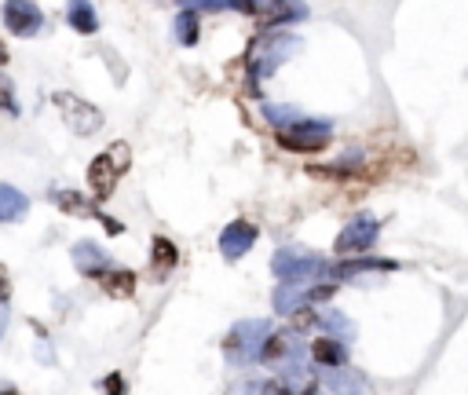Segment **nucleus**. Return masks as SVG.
I'll return each instance as SVG.
<instances>
[{"mask_svg":"<svg viewBox=\"0 0 468 395\" xmlns=\"http://www.w3.org/2000/svg\"><path fill=\"white\" fill-rule=\"evenodd\" d=\"M22 216H26V198L0 184V223H12V220H22Z\"/></svg>","mask_w":468,"mask_h":395,"instance_id":"nucleus-4","label":"nucleus"},{"mask_svg":"<svg viewBox=\"0 0 468 395\" xmlns=\"http://www.w3.org/2000/svg\"><path fill=\"white\" fill-rule=\"evenodd\" d=\"M55 106L63 110V118H67V121H70L81 136L95 132V129H99V121H103L95 106H88V103H81L77 95H67V92H63V95H55Z\"/></svg>","mask_w":468,"mask_h":395,"instance_id":"nucleus-1","label":"nucleus"},{"mask_svg":"<svg viewBox=\"0 0 468 395\" xmlns=\"http://www.w3.org/2000/svg\"><path fill=\"white\" fill-rule=\"evenodd\" d=\"M55 205L63 209V212H70V216H99L92 202H85L81 194H67V191H63V194H55Z\"/></svg>","mask_w":468,"mask_h":395,"instance_id":"nucleus-8","label":"nucleus"},{"mask_svg":"<svg viewBox=\"0 0 468 395\" xmlns=\"http://www.w3.org/2000/svg\"><path fill=\"white\" fill-rule=\"evenodd\" d=\"M315 322H319L315 308H301L297 315L289 319V329H292V333H308V329H315Z\"/></svg>","mask_w":468,"mask_h":395,"instance_id":"nucleus-10","label":"nucleus"},{"mask_svg":"<svg viewBox=\"0 0 468 395\" xmlns=\"http://www.w3.org/2000/svg\"><path fill=\"white\" fill-rule=\"evenodd\" d=\"M260 395H292V388L282 384V381H267V384L260 388Z\"/></svg>","mask_w":468,"mask_h":395,"instance_id":"nucleus-12","label":"nucleus"},{"mask_svg":"<svg viewBox=\"0 0 468 395\" xmlns=\"http://www.w3.org/2000/svg\"><path fill=\"white\" fill-rule=\"evenodd\" d=\"M0 395H19V391H8V388H4V391H0Z\"/></svg>","mask_w":468,"mask_h":395,"instance_id":"nucleus-17","label":"nucleus"},{"mask_svg":"<svg viewBox=\"0 0 468 395\" xmlns=\"http://www.w3.org/2000/svg\"><path fill=\"white\" fill-rule=\"evenodd\" d=\"M106 157H110V165L117 168V173H129V165H132V147L117 139V143L106 147Z\"/></svg>","mask_w":468,"mask_h":395,"instance_id":"nucleus-9","label":"nucleus"},{"mask_svg":"<svg viewBox=\"0 0 468 395\" xmlns=\"http://www.w3.org/2000/svg\"><path fill=\"white\" fill-rule=\"evenodd\" d=\"M4 322H8V308H0V329H4Z\"/></svg>","mask_w":468,"mask_h":395,"instance_id":"nucleus-16","label":"nucleus"},{"mask_svg":"<svg viewBox=\"0 0 468 395\" xmlns=\"http://www.w3.org/2000/svg\"><path fill=\"white\" fill-rule=\"evenodd\" d=\"M99 282H103V293H110L117 301H125V297L136 293V274L132 271H103Z\"/></svg>","mask_w":468,"mask_h":395,"instance_id":"nucleus-3","label":"nucleus"},{"mask_svg":"<svg viewBox=\"0 0 468 395\" xmlns=\"http://www.w3.org/2000/svg\"><path fill=\"white\" fill-rule=\"evenodd\" d=\"M106 395H125V381L117 377V373H113V377H106Z\"/></svg>","mask_w":468,"mask_h":395,"instance_id":"nucleus-14","label":"nucleus"},{"mask_svg":"<svg viewBox=\"0 0 468 395\" xmlns=\"http://www.w3.org/2000/svg\"><path fill=\"white\" fill-rule=\"evenodd\" d=\"M117 168L110 165V157L106 154H99L92 165H88V187H92V198L95 202H106L110 194H113V187H117Z\"/></svg>","mask_w":468,"mask_h":395,"instance_id":"nucleus-2","label":"nucleus"},{"mask_svg":"<svg viewBox=\"0 0 468 395\" xmlns=\"http://www.w3.org/2000/svg\"><path fill=\"white\" fill-rule=\"evenodd\" d=\"M8 297H12V278H8V271H4V264H0V308L8 304Z\"/></svg>","mask_w":468,"mask_h":395,"instance_id":"nucleus-11","label":"nucleus"},{"mask_svg":"<svg viewBox=\"0 0 468 395\" xmlns=\"http://www.w3.org/2000/svg\"><path fill=\"white\" fill-rule=\"evenodd\" d=\"M12 106V85H8V77L0 74V110H8Z\"/></svg>","mask_w":468,"mask_h":395,"instance_id":"nucleus-13","label":"nucleus"},{"mask_svg":"<svg viewBox=\"0 0 468 395\" xmlns=\"http://www.w3.org/2000/svg\"><path fill=\"white\" fill-rule=\"evenodd\" d=\"M176 260H180V253H176V246L168 238H154V271L165 274L176 267Z\"/></svg>","mask_w":468,"mask_h":395,"instance_id":"nucleus-7","label":"nucleus"},{"mask_svg":"<svg viewBox=\"0 0 468 395\" xmlns=\"http://www.w3.org/2000/svg\"><path fill=\"white\" fill-rule=\"evenodd\" d=\"M311 355H315L319 366H344V348L333 341V337H319L315 348H311Z\"/></svg>","mask_w":468,"mask_h":395,"instance_id":"nucleus-5","label":"nucleus"},{"mask_svg":"<svg viewBox=\"0 0 468 395\" xmlns=\"http://www.w3.org/2000/svg\"><path fill=\"white\" fill-rule=\"evenodd\" d=\"M8 26H12L15 33H30V30L37 26L33 8H30V4H22V0H12V4H8Z\"/></svg>","mask_w":468,"mask_h":395,"instance_id":"nucleus-6","label":"nucleus"},{"mask_svg":"<svg viewBox=\"0 0 468 395\" xmlns=\"http://www.w3.org/2000/svg\"><path fill=\"white\" fill-rule=\"evenodd\" d=\"M4 63H8V48H4V44H0V67H4Z\"/></svg>","mask_w":468,"mask_h":395,"instance_id":"nucleus-15","label":"nucleus"}]
</instances>
